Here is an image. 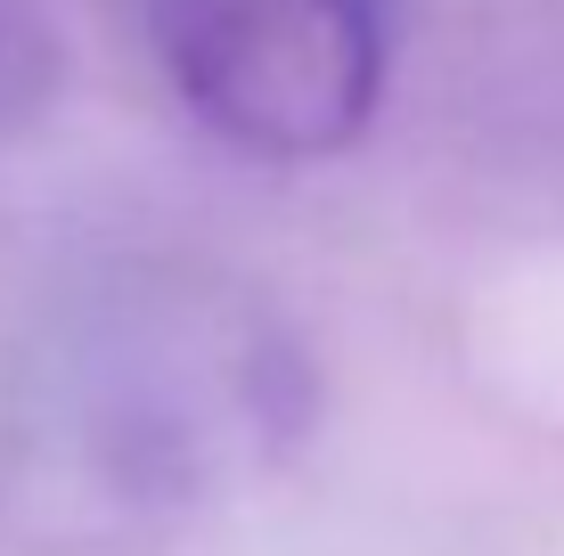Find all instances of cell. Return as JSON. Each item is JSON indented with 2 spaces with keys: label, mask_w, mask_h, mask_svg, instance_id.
<instances>
[{
  "label": "cell",
  "mask_w": 564,
  "mask_h": 556,
  "mask_svg": "<svg viewBox=\"0 0 564 556\" xmlns=\"http://www.w3.org/2000/svg\"><path fill=\"white\" fill-rule=\"evenodd\" d=\"M279 426L254 336L123 328L33 377L0 434V508L50 548H123L238 483Z\"/></svg>",
  "instance_id": "1"
},
{
  "label": "cell",
  "mask_w": 564,
  "mask_h": 556,
  "mask_svg": "<svg viewBox=\"0 0 564 556\" xmlns=\"http://www.w3.org/2000/svg\"><path fill=\"white\" fill-rule=\"evenodd\" d=\"M181 99L254 156H327L377 115L384 0H155Z\"/></svg>",
  "instance_id": "2"
}]
</instances>
